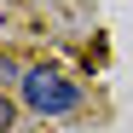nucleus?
Listing matches in <instances>:
<instances>
[{"mask_svg":"<svg viewBox=\"0 0 133 133\" xmlns=\"http://www.w3.org/2000/svg\"><path fill=\"white\" fill-rule=\"evenodd\" d=\"M6 127H12V98L0 93V133H6Z\"/></svg>","mask_w":133,"mask_h":133,"instance_id":"obj_2","label":"nucleus"},{"mask_svg":"<svg viewBox=\"0 0 133 133\" xmlns=\"http://www.w3.org/2000/svg\"><path fill=\"white\" fill-rule=\"evenodd\" d=\"M23 104L35 110V116H70V110L81 104V93H75V81L70 75H58V70H23Z\"/></svg>","mask_w":133,"mask_h":133,"instance_id":"obj_1","label":"nucleus"}]
</instances>
